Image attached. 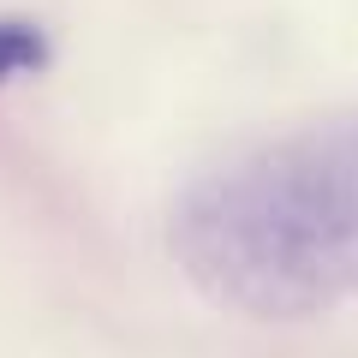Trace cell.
Returning <instances> with one entry per match:
<instances>
[{
	"label": "cell",
	"mask_w": 358,
	"mask_h": 358,
	"mask_svg": "<svg viewBox=\"0 0 358 358\" xmlns=\"http://www.w3.org/2000/svg\"><path fill=\"white\" fill-rule=\"evenodd\" d=\"M48 30L36 18H0V90L24 72H42L48 66Z\"/></svg>",
	"instance_id": "cell-2"
},
{
	"label": "cell",
	"mask_w": 358,
	"mask_h": 358,
	"mask_svg": "<svg viewBox=\"0 0 358 358\" xmlns=\"http://www.w3.org/2000/svg\"><path fill=\"white\" fill-rule=\"evenodd\" d=\"M167 245L215 305L299 322L358 299V114L239 150L173 197Z\"/></svg>",
	"instance_id": "cell-1"
}]
</instances>
